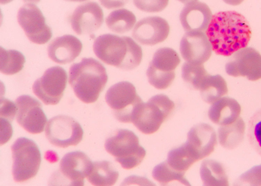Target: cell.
I'll list each match as a JSON object with an SVG mask.
<instances>
[{"mask_svg": "<svg viewBox=\"0 0 261 186\" xmlns=\"http://www.w3.org/2000/svg\"><path fill=\"white\" fill-rule=\"evenodd\" d=\"M146 75L151 85L157 89L163 90L167 88L173 82L175 78V72H162L149 64Z\"/></svg>", "mask_w": 261, "mask_h": 186, "instance_id": "obj_32", "label": "cell"}, {"mask_svg": "<svg viewBox=\"0 0 261 186\" xmlns=\"http://www.w3.org/2000/svg\"><path fill=\"white\" fill-rule=\"evenodd\" d=\"M11 151L14 181L23 182L34 177L41 163V155L37 145L31 140L20 138L11 146Z\"/></svg>", "mask_w": 261, "mask_h": 186, "instance_id": "obj_6", "label": "cell"}, {"mask_svg": "<svg viewBox=\"0 0 261 186\" xmlns=\"http://www.w3.org/2000/svg\"><path fill=\"white\" fill-rule=\"evenodd\" d=\"M17 108L15 104L7 99L1 100V115L12 120L16 114Z\"/></svg>", "mask_w": 261, "mask_h": 186, "instance_id": "obj_35", "label": "cell"}, {"mask_svg": "<svg viewBox=\"0 0 261 186\" xmlns=\"http://www.w3.org/2000/svg\"><path fill=\"white\" fill-rule=\"evenodd\" d=\"M118 176V172L111 163L102 161L93 163L91 171L87 178L92 185L109 186L116 182Z\"/></svg>", "mask_w": 261, "mask_h": 186, "instance_id": "obj_23", "label": "cell"}, {"mask_svg": "<svg viewBox=\"0 0 261 186\" xmlns=\"http://www.w3.org/2000/svg\"><path fill=\"white\" fill-rule=\"evenodd\" d=\"M25 62L23 55L19 51L0 48V71L6 75L15 74L20 71Z\"/></svg>", "mask_w": 261, "mask_h": 186, "instance_id": "obj_28", "label": "cell"}, {"mask_svg": "<svg viewBox=\"0 0 261 186\" xmlns=\"http://www.w3.org/2000/svg\"><path fill=\"white\" fill-rule=\"evenodd\" d=\"M93 163L81 151L66 154L61 159L59 171L71 185H83L84 179L89 175Z\"/></svg>", "mask_w": 261, "mask_h": 186, "instance_id": "obj_16", "label": "cell"}, {"mask_svg": "<svg viewBox=\"0 0 261 186\" xmlns=\"http://www.w3.org/2000/svg\"><path fill=\"white\" fill-rule=\"evenodd\" d=\"M93 49L96 56L106 64L125 70L137 67L142 58L141 47L126 36L103 34L96 38Z\"/></svg>", "mask_w": 261, "mask_h": 186, "instance_id": "obj_2", "label": "cell"}, {"mask_svg": "<svg viewBox=\"0 0 261 186\" xmlns=\"http://www.w3.org/2000/svg\"><path fill=\"white\" fill-rule=\"evenodd\" d=\"M245 131V124L239 117L230 124L220 126L218 130L220 144L227 149H233L242 142Z\"/></svg>", "mask_w": 261, "mask_h": 186, "instance_id": "obj_21", "label": "cell"}, {"mask_svg": "<svg viewBox=\"0 0 261 186\" xmlns=\"http://www.w3.org/2000/svg\"><path fill=\"white\" fill-rule=\"evenodd\" d=\"M247 137L251 146L261 156V108L256 111L249 120Z\"/></svg>", "mask_w": 261, "mask_h": 186, "instance_id": "obj_31", "label": "cell"}, {"mask_svg": "<svg viewBox=\"0 0 261 186\" xmlns=\"http://www.w3.org/2000/svg\"><path fill=\"white\" fill-rule=\"evenodd\" d=\"M225 68L230 76L258 80L261 78V55L253 47L243 48L231 55Z\"/></svg>", "mask_w": 261, "mask_h": 186, "instance_id": "obj_11", "label": "cell"}, {"mask_svg": "<svg viewBox=\"0 0 261 186\" xmlns=\"http://www.w3.org/2000/svg\"><path fill=\"white\" fill-rule=\"evenodd\" d=\"M67 76L60 66L48 68L32 86L35 95L46 105L57 104L63 96Z\"/></svg>", "mask_w": 261, "mask_h": 186, "instance_id": "obj_9", "label": "cell"}, {"mask_svg": "<svg viewBox=\"0 0 261 186\" xmlns=\"http://www.w3.org/2000/svg\"><path fill=\"white\" fill-rule=\"evenodd\" d=\"M180 52L186 62L201 65L211 57L212 48L204 32H186L181 39Z\"/></svg>", "mask_w": 261, "mask_h": 186, "instance_id": "obj_13", "label": "cell"}, {"mask_svg": "<svg viewBox=\"0 0 261 186\" xmlns=\"http://www.w3.org/2000/svg\"><path fill=\"white\" fill-rule=\"evenodd\" d=\"M198 161L185 143L180 147L170 150L166 162L175 171L185 174L194 163Z\"/></svg>", "mask_w": 261, "mask_h": 186, "instance_id": "obj_25", "label": "cell"}, {"mask_svg": "<svg viewBox=\"0 0 261 186\" xmlns=\"http://www.w3.org/2000/svg\"><path fill=\"white\" fill-rule=\"evenodd\" d=\"M174 108V102L168 96L156 95L147 102H142L136 107L131 122L142 133L151 134L159 129Z\"/></svg>", "mask_w": 261, "mask_h": 186, "instance_id": "obj_4", "label": "cell"}, {"mask_svg": "<svg viewBox=\"0 0 261 186\" xmlns=\"http://www.w3.org/2000/svg\"><path fill=\"white\" fill-rule=\"evenodd\" d=\"M237 182L241 185H261V165L253 167L243 173Z\"/></svg>", "mask_w": 261, "mask_h": 186, "instance_id": "obj_33", "label": "cell"}, {"mask_svg": "<svg viewBox=\"0 0 261 186\" xmlns=\"http://www.w3.org/2000/svg\"><path fill=\"white\" fill-rule=\"evenodd\" d=\"M105 148L125 169H130L140 165L146 153L145 149L139 145L138 137L127 129L119 130L108 138Z\"/></svg>", "mask_w": 261, "mask_h": 186, "instance_id": "obj_5", "label": "cell"}, {"mask_svg": "<svg viewBox=\"0 0 261 186\" xmlns=\"http://www.w3.org/2000/svg\"><path fill=\"white\" fill-rule=\"evenodd\" d=\"M17 19L31 42L43 44L51 38L50 28L45 23L41 11L35 4L32 3L23 4L18 11Z\"/></svg>", "mask_w": 261, "mask_h": 186, "instance_id": "obj_10", "label": "cell"}, {"mask_svg": "<svg viewBox=\"0 0 261 186\" xmlns=\"http://www.w3.org/2000/svg\"><path fill=\"white\" fill-rule=\"evenodd\" d=\"M45 134L52 145L66 148L78 144L82 139L83 131L80 124L72 117L58 115L47 122Z\"/></svg>", "mask_w": 261, "mask_h": 186, "instance_id": "obj_8", "label": "cell"}, {"mask_svg": "<svg viewBox=\"0 0 261 186\" xmlns=\"http://www.w3.org/2000/svg\"><path fill=\"white\" fill-rule=\"evenodd\" d=\"M106 3L103 5L107 7V8H115L121 7L124 5L125 1H103Z\"/></svg>", "mask_w": 261, "mask_h": 186, "instance_id": "obj_36", "label": "cell"}, {"mask_svg": "<svg viewBox=\"0 0 261 186\" xmlns=\"http://www.w3.org/2000/svg\"><path fill=\"white\" fill-rule=\"evenodd\" d=\"M15 103L17 108L16 118L19 125L32 134L42 132L47 119L41 103L27 95L19 96Z\"/></svg>", "mask_w": 261, "mask_h": 186, "instance_id": "obj_12", "label": "cell"}, {"mask_svg": "<svg viewBox=\"0 0 261 186\" xmlns=\"http://www.w3.org/2000/svg\"><path fill=\"white\" fill-rule=\"evenodd\" d=\"M103 21L101 8L95 2H88L78 6L72 13L70 23L78 35L91 34L98 30Z\"/></svg>", "mask_w": 261, "mask_h": 186, "instance_id": "obj_15", "label": "cell"}, {"mask_svg": "<svg viewBox=\"0 0 261 186\" xmlns=\"http://www.w3.org/2000/svg\"><path fill=\"white\" fill-rule=\"evenodd\" d=\"M186 144L199 161L214 151L217 145L216 132L208 124H198L189 131Z\"/></svg>", "mask_w": 261, "mask_h": 186, "instance_id": "obj_18", "label": "cell"}, {"mask_svg": "<svg viewBox=\"0 0 261 186\" xmlns=\"http://www.w3.org/2000/svg\"><path fill=\"white\" fill-rule=\"evenodd\" d=\"M200 175L204 185L226 186L228 184L224 166L216 161H204L200 168Z\"/></svg>", "mask_w": 261, "mask_h": 186, "instance_id": "obj_22", "label": "cell"}, {"mask_svg": "<svg viewBox=\"0 0 261 186\" xmlns=\"http://www.w3.org/2000/svg\"><path fill=\"white\" fill-rule=\"evenodd\" d=\"M107 80L105 68L92 58H84L69 68V83L76 96L86 103L96 101Z\"/></svg>", "mask_w": 261, "mask_h": 186, "instance_id": "obj_3", "label": "cell"}, {"mask_svg": "<svg viewBox=\"0 0 261 186\" xmlns=\"http://www.w3.org/2000/svg\"><path fill=\"white\" fill-rule=\"evenodd\" d=\"M135 6L139 10L147 12H158L164 10L168 5V1H134Z\"/></svg>", "mask_w": 261, "mask_h": 186, "instance_id": "obj_34", "label": "cell"}, {"mask_svg": "<svg viewBox=\"0 0 261 186\" xmlns=\"http://www.w3.org/2000/svg\"><path fill=\"white\" fill-rule=\"evenodd\" d=\"M207 73L203 64L197 65L185 62L181 68V77L192 88L199 90Z\"/></svg>", "mask_w": 261, "mask_h": 186, "instance_id": "obj_29", "label": "cell"}, {"mask_svg": "<svg viewBox=\"0 0 261 186\" xmlns=\"http://www.w3.org/2000/svg\"><path fill=\"white\" fill-rule=\"evenodd\" d=\"M241 112V105L236 99L222 97L212 104L208 116L214 123L226 125L235 122L239 118Z\"/></svg>", "mask_w": 261, "mask_h": 186, "instance_id": "obj_20", "label": "cell"}, {"mask_svg": "<svg viewBox=\"0 0 261 186\" xmlns=\"http://www.w3.org/2000/svg\"><path fill=\"white\" fill-rule=\"evenodd\" d=\"M184 175L173 170L166 161L156 166L152 172L154 180L163 185L172 181H177L185 185H190V183L184 177Z\"/></svg>", "mask_w": 261, "mask_h": 186, "instance_id": "obj_30", "label": "cell"}, {"mask_svg": "<svg viewBox=\"0 0 261 186\" xmlns=\"http://www.w3.org/2000/svg\"><path fill=\"white\" fill-rule=\"evenodd\" d=\"M212 13L205 3L191 1L186 2L179 15L180 23L186 32H205L212 18Z\"/></svg>", "mask_w": 261, "mask_h": 186, "instance_id": "obj_17", "label": "cell"}, {"mask_svg": "<svg viewBox=\"0 0 261 186\" xmlns=\"http://www.w3.org/2000/svg\"><path fill=\"white\" fill-rule=\"evenodd\" d=\"M200 95L206 103L212 104L228 92L226 82L219 74H208L203 81L200 89Z\"/></svg>", "mask_w": 261, "mask_h": 186, "instance_id": "obj_24", "label": "cell"}, {"mask_svg": "<svg viewBox=\"0 0 261 186\" xmlns=\"http://www.w3.org/2000/svg\"><path fill=\"white\" fill-rule=\"evenodd\" d=\"M82 49L81 42L75 36L65 35L53 40L48 45V57L59 64L72 62L80 54Z\"/></svg>", "mask_w": 261, "mask_h": 186, "instance_id": "obj_19", "label": "cell"}, {"mask_svg": "<svg viewBox=\"0 0 261 186\" xmlns=\"http://www.w3.org/2000/svg\"><path fill=\"white\" fill-rule=\"evenodd\" d=\"M170 27L167 21L159 16L144 18L136 23L132 36L139 43L153 45L164 41L168 37Z\"/></svg>", "mask_w": 261, "mask_h": 186, "instance_id": "obj_14", "label": "cell"}, {"mask_svg": "<svg viewBox=\"0 0 261 186\" xmlns=\"http://www.w3.org/2000/svg\"><path fill=\"white\" fill-rule=\"evenodd\" d=\"M105 99L117 120L132 122L134 111L143 102L130 83L122 81L112 86L107 91Z\"/></svg>", "mask_w": 261, "mask_h": 186, "instance_id": "obj_7", "label": "cell"}, {"mask_svg": "<svg viewBox=\"0 0 261 186\" xmlns=\"http://www.w3.org/2000/svg\"><path fill=\"white\" fill-rule=\"evenodd\" d=\"M135 15L125 9H120L111 12L106 18L108 28L112 31L122 34L130 31L135 25Z\"/></svg>", "mask_w": 261, "mask_h": 186, "instance_id": "obj_26", "label": "cell"}, {"mask_svg": "<svg viewBox=\"0 0 261 186\" xmlns=\"http://www.w3.org/2000/svg\"><path fill=\"white\" fill-rule=\"evenodd\" d=\"M180 61L178 55L174 50L164 47L155 52L149 65L161 72L170 73L174 72Z\"/></svg>", "mask_w": 261, "mask_h": 186, "instance_id": "obj_27", "label": "cell"}, {"mask_svg": "<svg viewBox=\"0 0 261 186\" xmlns=\"http://www.w3.org/2000/svg\"><path fill=\"white\" fill-rule=\"evenodd\" d=\"M205 33L213 51L225 57L246 47L251 37L248 20L235 11H220L213 15Z\"/></svg>", "mask_w": 261, "mask_h": 186, "instance_id": "obj_1", "label": "cell"}]
</instances>
